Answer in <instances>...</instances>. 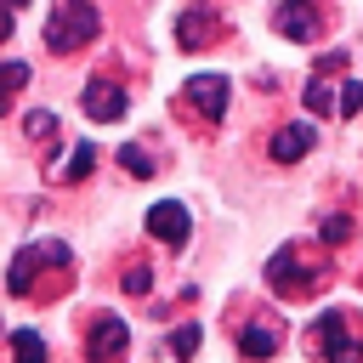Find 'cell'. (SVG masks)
<instances>
[{
	"mask_svg": "<svg viewBox=\"0 0 363 363\" xmlns=\"http://www.w3.org/2000/svg\"><path fill=\"white\" fill-rule=\"evenodd\" d=\"M306 346H312L323 363H357V357H363V318L346 312V306H329V312L312 318Z\"/></svg>",
	"mask_w": 363,
	"mask_h": 363,
	"instance_id": "cell-1",
	"label": "cell"
},
{
	"mask_svg": "<svg viewBox=\"0 0 363 363\" xmlns=\"http://www.w3.org/2000/svg\"><path fill=\"white\" fill-rule=\"evenodd\" d=\"M96 34H102V17H96L91 0H57L51 17H45V45H51L57 57H74V51L91 45Z\"/></svg>",
	"mask_w": 363,
	"mask_h": 363,
	"instance_id": "cell-2",
	"label": "cell"
},
{
	"mask_svg": "<svg viewBox=\"0 0 363 363\" xmlns=\"http://www.w3.org/2000/svg\"><path fill=\"white\" fill-rule=\"evenodd\" d=\"M267 284H272L278 295H312V289L329 284V261H323V255L312 261L301 244H284V250L267 261Z\"/></svg>",
	"mask_w": 363,
	"mask_h": 363,
	"instance_id": "cell-3",
	"label": "cell"
},
{
	"mask_svg": "<svg viewBox=\"0 0 363 363\" xmlns=\"http://www.w3.org/2000/svg\"><path fill=\"white\" fill-rule=\"evenodd\" d=\"M40 267H74L68 244H62V238H34V244H23V250L11 255L6 289H11V295H34V284H40Z\"/></svg>",
	"mask_w": 363,
	"mask_h": 363,
	"instance_id": "cell-4",
	"label": "cell"
},
{
	"mask_svg": "<svg viewBox=\"0 0 363 363\" xmlns=\"http://www.w3.org/2000/svg\"><path fill=\"white\" fill-rule=\"evenodd\" d=\"M221 28H227L221 11H216L210 0H193V6L176 17V45H182V51H210V45L221 40Z\"/></svg>",
	"mask_w": 363,
	"mask_h": 363,
	"instance_id": "cell-5",
	"label": "cell"
},
{
	"mask_svg": "<svg viewBox=\"0 0 363 363\" xmlns=\"http://www.w3.org/2000/svg\"><path fill=\"white\" fill-rule=\"evenodd\" d=\"M125 346H130L125 318H113V312H91V329H85V363H119Z\"/></svg>",
	"mask_w": 363,
	"mask_h": 363,
	"instance_id": "cell-6",
	"label": "cell"
},
{
	"mask_svg": "<svg viewBox=\"0 0 363 363\" xmlns=\"http://www.w3.org/2000/svg\"><path fill=\"white\" fill-rule=\"evenodd\" d=\"M227 96H233V85H227V74H193L187 85H182V102L193 108V113H204L210 125L227 113Z\"/></svg>",
	"mask_w": 363,
	"mask_h": 363,
	"instance_id": "cell-7",
	"label": "cell"
},
{
	"mask_svg": "<svg viewBox=\"0 0 363 363\" xmlns=\"http://www.w3.org/2000/svg\"><path fill=\"white\" fill-rule=\"evenodd\" d=\"M79 108H85V119H96V125H113V119H125L130 96H125L119 79H91L85 96H79Z\"/></svg>",
	"mask_w": 363,
	"mask_h": 363,
	"instance_id": "cell-8",
	"label": "cell"
},
{
	"mask_svg": "<svg viewBox=\"0 0 363 363\" xmlns=\"http://www.w3.org/2000/svg\"><path fill=\"white\" fill-rule=\"evenodd\" d=\"M272 28L284 40H318L323 17H318V0H278L272 6Z\"/></svg>",
	"mask_w": 363,
	"mask_h": 363,
	"instance_id": "cell-9",
	"label": "cell"
},
{
	"mask_svg": "<svg viewBox=\"0 0 363 363\" xmlns=\"http://www.w3.org/2000/svg\"><path fill=\"white\" fill-rule=\"evenodd\" d=\"M147 233H153L159 244L182 250V244H187V233H193V216H187V204H176V199H159V204L147 210Z\"/></svg>",
	"mask_w": 363,
	"mask_h": 363,
	"instance_id": "cell-10",
	"label": "cell"
},
{
	"mask_svg": "<svg viewBox=\"0 0 363 363\" xmlns=\"http://www.w3.org/2000/svg\"><path fill=\"white\" fill-rule=\"evenodd\" d=\"M340 68H346V51H329V57H323V62H318V74H312V79H306V108H312V113H318V119H323V113H335V108H340V96H335V91H340V85H329V74H340Z\"/></svg>",
	"mask_w": 363,
	"mask_h": 363,
	"instance_id": "cell-11",
	"label": "cell"
},
{
	"mask_svg": "<svg viewBox=\"0 0 363 363\" xmlns=\"http://www.w3.org/2000/svg\"><path fill=\"white\" fill-rule=\"evenodd\" d=\"M278 346H284V329H278V318H250V323L238 329V352H244L250 363L272 357Z\"/></svg>",
	"mask_w": 363,
	"mask_h": 363,
	"instance_id": "cell-12",
	"label": "cell"
},
{
	"mask_svg": "<svg viewBox=\"0 0 363 363\" xmlns=\"http://www.w3.org/2000/svg\"><path fill=\"white\" fill-rule=\"evenodd\" d=\"M312 147H318V130H312V125H301V119H295V125H284V130L272 136V159H278V164H295V159H306Z\"/></svg>",
	"mask_w": 363,
	"mask_h": 363,
	"instance_id": "cell-13",
	"label": "cell"
},
{
	"mask_svg": "<svg viewBox=\"0 0 363 363\" xmlns=\"http://www.w3.org/2000/svg\"><path fill=\"white\" fill-rule=\"evenodd\" d=\"M11 357H17V363H51L45 335H40V329H17V335H11Z\"/></svg>",
	"mask_w": 363,
	"mask_h": 363,
	"instance_id": "cell-14",
	"label": "cell"
},
{
	"mask_svg": "<svg viewBox=\"0 0 363 363\" xmlns=\"http://www.w3.org/2000/svg\"><path fill=\"white\" fill-rule=\"evenodd\" d=\"M23 85H28V62H0V113H11Z\"/></svg>",
	"mask_w": 363,
	"mask_h": 363,
	"instance_id": "cell-15",
	"label": "cell"
},
{
	"mask_svg": "<svg viewBox=\"0 0 363 363\" xmlns=\"http://www.w3.org/2000/svg\"><path fill=\"white\" fill-rule=\"evenodd\" d=\"M23 130H28L34 142H45V153L57 147V113H45V108H34V113L23 119Z\"/></svg>",
	"mask_w": 363,
	"mask_h": 363,
	"instance_id": "cell-16",
	"label": "cell"
},
{
	"mask_svg": "<svg viewBox=\"0 0 363 363\" xmlns=\"http://www.w3.org/2000/svg\"><path fill=\"white\" fill-rule=\"evenodd\" d=\"M91 170H96V147H91V142H79V147H74V159H68V170H62V182H85Z\"/></svg>",
	"mask_w": 363,
	"mask_h": 363,
	"instance_id": "cell-17",
	"label": "cell"
},
{
	"mask_svg": "<svg viewBox=\"0 0 363 363\" xmlns=\"http://www.w3.org/2000/svg\"><path fill=\"white\" fill-rule=\"evenodd\" d=\"M164 352H170V357H193V352H199V323H182V329H170Z\"/></svg>",
	"mask_w": 363,
	"mask_h": 363,
	"instance_id": "cell-18",
	"label": "cell"
},
{
	"mask_svg": "<svg viewBox=\"0 0 363 363\" xmlns=\"http://www.w3.org/2000/svg\"><path fill=\"white\" fill-rule=\"evenodd\" d=\"M119 284H125V295H147V289H153V267H147V261H130Z\"/></svg>",
	"mask_w": 363,
	"mask_h": 363,
	"instance_id": "cell-19",
	"label": "cell"
},
{
	"mask_svg": "<svg viewBox=\"0 0 363 363\" xmlns=\"http://www.w3.org/2000/svg\"><path fill=\"white\" fill-rule=\"evenodd\" d=\"M318 238H323V244H346V238H352V216H323V221H318Z\"/></svg>",
	"mask_w": 363,
	"mask_h": 363,
	"instance_id": "cell-20",
	"label": "cell"
},
{
	"mask_svg": "<svg viewBox=\"0 0 363 363\" xmlns=\"http://www.w3.org/2000/svg\"><path fill=\"white\" fill-rule=\"evenodd\" d=\"M335 113H340V119H357V113H363V79H346V85H340V108H335Z\"/></svg>",
	"mask_w": 363,
	"mask_h": 363,
	"instance_id": "cell-21",
	"label": "cell"
},
{
	"mask_svg": "<svg viewBox=\"0 0 363 363\" xmlns=\"http://www.w3.org/2000/svg\"><path fill=\"white\" fill-rule=\"evenodd\" d=\"M119 164H125L130 176H153V159H147L136 142H125V147H119Z\"/></svg>",
	"mask_w": 363,
	"mask_h": 363,
	"instance_id": "cell-22",
	"label": "cell"
},
{
	"mask_svg": "<svg viewBox=\"0 0 363 363\" xmlns=\"http://www.w3.org/2000/svg\"><path fill=\"white\" fill-rule=\"evenodd\" d=\"M0 40H11V6L0 0Z\"/></svg>",
	"mask_w": 363,
	"mask_h": 363,
	"instance_id": "cell-23",
	"label": "cell"
},
{
	"mask_svg": "<svg viewBox=\"0 0 363 363\" xmlns=\"http://www.w3.org/2000/svg\"><path fill=\"white\" fill-rule=\"evenodd\" d=\"M6 6H28V0H6Z\"/></svg>",
	"mask_w": 363,
	"mask_h": 363,
	"instance_id": "cell-24",
	"label": "cell"
}]
</instances>
